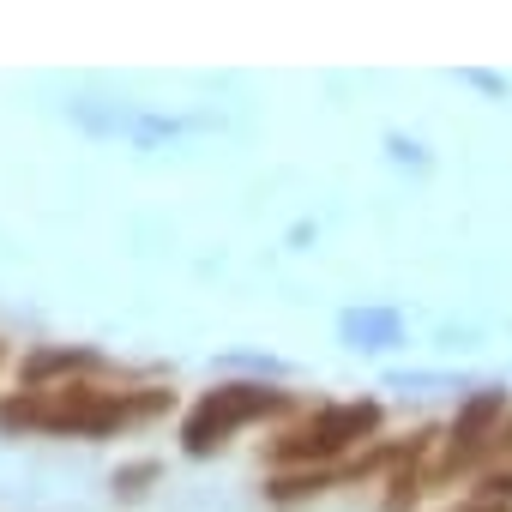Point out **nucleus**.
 <instances>
[{
    "instance_id": "obj_1",
    "label": "nucleus",
    "mask_w": 512,
    "mask_h": 512,
    "mask_svg": "<svg viewBox=\"0 0 512 512\" xmlns=\"http://www.w3.org/2000/svg\"><path fill=\"white\" fill-rule=\"evenodd\" d=\"M151 410V398H109L91 386H55V392H25L0 404L7 428H55V434H103L127 416Z\"/></svg>"
},
{
    "instance_id": "obj_2",
    "label": "nucleus",
    "mask_w": 512,
    "mask_h": 512,
    "mask_svg": "<svg viewBox=\"0 0 512 512\" xmlns=\"http://www.w3.org/2000/svg\"><path fill=\"white\" fill-rule=\"evenodd\" d=\"M278 398L272 392H260V386H223V392H211L193 416H187V446L193 452H211L229 428H241L247 416H260V410H272Z\"/></svg>"
}]
</instances>
